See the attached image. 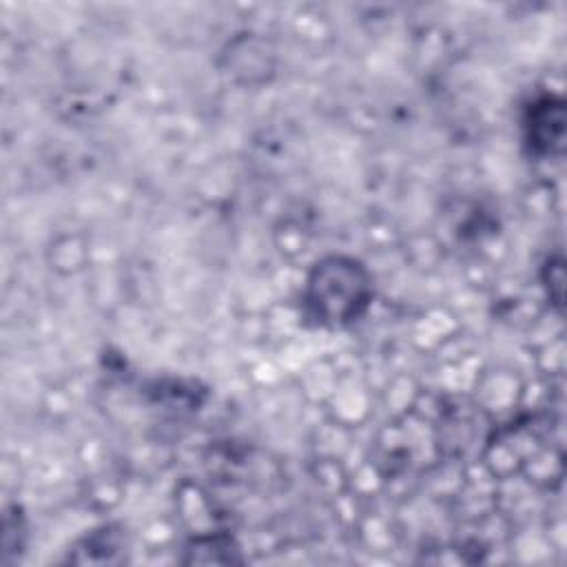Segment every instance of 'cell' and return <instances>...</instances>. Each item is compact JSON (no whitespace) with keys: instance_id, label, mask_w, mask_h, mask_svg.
I'll list each match as a JSON object with an SVG mask.
<instances>
[{"instance_id":"2","label":"cell","mask_w":567,"mask_h":567,"mask_svg":"<svg viewBox=\"0 0 567 567\" xmlns=\"http://www.w3.org/2000/svg\"><path fill=\"white\" fill-rule=\"evenodd\" d=\"M532 144L545 153L563 142V104L554 100H543L532 111Z\"/></svg>"},{"instance_id":"1","label":"cell","mask_w":567,"mask_h":567,"mask_svg":"<svg viewBox=\"0 0 567 567\" xmlns=\"http://www.w3.org/2000/svg\"><path fill=\"white\" fill-rule=\"evenodd\" d=\"M308 308L328 326L354 321L370 301V279L363 266L348 257H330L308 279Z\"/></svg>"}]
</instances>
